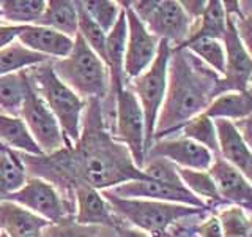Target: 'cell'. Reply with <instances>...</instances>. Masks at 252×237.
I'll return each instance as SVG.
<instances>
[{"label":"cell","instance_id":"6da1fadb","mask_svg":"<svg viewBox=\"0 0 252 237\" xmlns=\"http://www.w3.org/2000/svg\"><path fill=\"white\" fill-rule=\"evenodd\" d=\"M216 71L207 68L188 49H173L167 68V90L158 116L155 138H165L195 116L205 113L219 95Z\"/></svg>","mask_w":252,"mask_h":237},{"label":"cell","instance_id":"7a4b0ae2","mask_svg":"<svg viewBox=\"0 0 252 237\" xmlns=\"http://www.w3.org/2000/svg\"><path fill=\"white\" fill-rule=\"evenodd\" d=\"M54 73L82 100H99L109 97L110 79L106 63L94 54L81 35H76L73 51L68 57L51 60Z\"/></svg>","mask_w":252,"mask_h":237},{"label":"cell","instance_id":"3957f363","mask_svg":"<svg viewBox=\"0 0 252 237\" xmlns=\"http://www.w3.org/2000/svg\"><path fill=\"white\" fill-rule=\"evenodd\" d=\"M30 82L51 109L60 125L68 146H74L81 138L82 117L87 101L76 95L66 84H63L54 73L51 60L27 68Z\"/></svg>","mask_w":252,"mask_h":237},{"label":"cell","instance_id":"277c9868","mask_svg":"<svg viewBox=\"0 0 252 237\" xmlns=\"http://www.w3.org/2000/svg\"><path fill=\"white\" fill-rule=\"evenodd\" d=\"M110 204L114 213L123 223L140 229L152 237H164L167 229L178 220L202 212V209L181 204L148 201V199H122L106 192H101Z\"/></svg>","mask_w":252,"mask_h":237},{"label":"cell","instance_id":"5b68a950","mask_svg":"<svg viewBox=\"0 0 252 237\" xmlns=\"http://www.w3.org/2000/svg\"><path fill=\"white\" fill-rule=\"evenodd\" d=\"M172 46L161 40L158 54L144 73L137 78L126 82V89H129L140 103V108L144 111L145 118V149L147 152L153 146L155 128L158 122V116L162 108L165 98V90H167V68L170 59Z\"/></svg>","mask_w":252,"mask_h":237},{"label":"cell","instance_id":"8992f818","mask_svg":"<svg viewBox=\"0 0 252 237\" xmlns=\"http://www.w3.org/2000/svg\"><path fill=\"white\" fill-rule=\"evenodd\" d=\"M129 5L137 18L159 41L164 40L170 46L173 44L180 47L191 35L194 21L185 13L180 2L144 0V2H129Z\"/></svg>","mask_w":252,"mask_h":237},{"label":"cell","instance_id":"52a82bcc","mask_svg":"<svg viewBox=\"0 0 252 237\" xmlns=\"http://www.w3.org/2000/svg\"><path fill=\"white\" fill-rule=\"evenodd\" d=\"M110 134L115 141L128 147L137 168H144L147 157L144 111L136 95L126 87L115 97V120Z\"/></svg>","mask_w":252,"mask_h":237},{"label":"cell","instance_id":"ba28073f","mask_svg":"<svg viewBox=\"0 0 252 237\" xmlns=\"http://www.w3.org/2000/svg\"><path fill=\"white\" fill-rule=\"evenodd\" d=\"M19 117L26 122L30 134L33 136L35 142L44 155H51L65 147H69L60 130L57 118L51 113V109L47 108L41 95L36 92L32 82L26 95V100H24Z\"/></svg>","mask_w":252,"mask_h":237},{"label":"cell","instance_id":"9c48e42d","mask_svg":"<svg viewBox=\"0 0 252 237\" xmlns=\"http://www.w3.org/2000/svg\"><path fill=\"white\" fill-rule=\"evenodd\" d=\"M5 201H13L30 212L36 213L49 223H60L73 215V209L65 202L59 190L38 177H29L21 190L10 195Z\"/></svg>","mask_w":252,"mask_h":237},{"label":"cell","instance_id":"30bf717a","mask_svg":"<svg viewBox=\"0 0 252 237\" xmlns=\"http://www.w3.org/2000/svg\"><path fill=\"white\" fill-rule=\"evenodd\" d=\"M123 10L128 26L125 49V76L128 82L144 73L153 63L159 47V40L145 27V24L137 18L131 6H125Z\"/></svg>","mask_w":252,"mask_h":237},{"label":"cell","instance_id":"8fae6325","mask_svg":"<svg viewBox=\"0 0 252 237\" xmlns=\"http://www.w3.org/2000/svg\"><path fill=\"white\" fill-rule=\"evenodd\" d=\"M222 44L225 51V68L224 78L219 81V95L224 92H248L252 82V59L238 37L233 16H227Z\"/></svg>","mask_w":252,"mask_h":237},{"label":"cell","instance_id":"7c38bea8","mask_svg":"<svg viewBox=\"0 0 252 237\" xmlns=\"http://www.w3.org/2000/svg\"><path fill=\"white\" fill-rule=\"evenodd\" d=\"M112 196L122 198V199H148V201H159V202H170V204H181L189 205L195 209H207V204L197 196H194L185 187H170L156 182L152 179L144 180H131L126 184L117 185L114 188L102 190Z\"/></svg>","mask_w":252,"mask_h":237},{"label":"cell","instance_id":"4fadbf2b","mask_svg":"<svg viewBox=\"0 0 252 237\" xmlns=\"http://www.w3.org/2000/svg\"><path fill=\"white\" fill-rule=\"evenodd\" d=\"M147 158H165L178 168L194 171H208L215 161L208 149L185 136L158 139L147 152Z\"/></svg>","mask_w":252,"mask_h":237},{"label":"cell","instance_id":"5bb4252c","mask_svg":"<svg viewBox=\"0 0 252 237\" xmlns=\"http://www.w3.org/2000/svg\"><path fill=\"white\" fill-rule=\"evenodd\" d=\"M208 172L215 180L220 199L252 213V185L241 171L227 163L224 158L216 157Z\"/></svg>","mask_w":252,"mask_h":237},{"label":"cell","instance_id":"9a60e30c","mask_svg":"<svg viewBox=\"0 0 252 237\" xmlns=\"http://www.w3.org/2000/svg\"><path fill=\"white\" fill-rule=\"evenodd\" d=\"M74 223L82 226H102L117 229L123 221L98 190L79 185L74 190Z\"/></svg>","mask_w":252,"mask_h":237},{"label":"cell","instance_id":"2e32d148","mask_svg":"<svg viewBox=\"0 0 252 237\" xmlns=\"http://www.w3.org/2000/svg\"><path fill=\"white\" fill-rule=\"evenodd\" d=\"M18 41L39 55L47 59H65L73 51L74 40L43 26H24Z\"/></svg>","mask_w":252,"mask_h":237},{"label":"cell","instance_id":"e0dca14e","mask_svg":"<svg viewBox=\"0 0 252 237\" xmlns=\"http://www.w3.org/2000/svg\"><path fill=\"white\" fill-rule=\"evenodd\" d=\"M52 225L13 201H0V231L8 237H41Z\"/></svg>","mask_w":252,"mask_h":237},{"label":"cell","instance_id":"ac0fdd59","mask_svg":"<svg viewBox=\"0 0 252 237\" xmlns=\"http://www.w3.org/2000/svg\"><path fill=\"white\" fill-rule=\"evenodd\" d=\"M215 125L219 142V154L222 155L227 163L235 166L238 171H243V168L249 161V158L252 157V152L241 138L238 128H236L233 122L224 120V118L215 120Z\"/></svg>","mask_w":252,"mask_h":237},{"label":"cell","instance_id":"d6986e66","mask_svg":"<svg viewBox=\"0 0 252 237\" xmlns=\"http://www.w3.org/2000/svg\"><path fill=\"white\" fill-rule=\"evenodd\" d=\"M0 146L24 155H44L21 117L0 114Z\"/></svg>","mask_w":252,"mask_h":237},{"label":"cell","instance_id":"ffe728a7","mask_svg":"<svg viewBox=\"0 0 252 237\" xmlns=\"http://www.w3.org/2000/svg\"><path fill=\"white\" fill-rule=\"evenodd\" d=\"M203 114L216 120H243L252 116V95L249 92H224L210 103Z\"/></svg>","mask_w":252,"mask_h":237},{"label":"cell","instance_id":"44dd1931","mask_svg":"<svg viewBox=\"0 0 252 237\" xmlns=\"http://www.w3.org/2000/svg\"><path fill=\"white\" fill-rule=\"evenodd\" d=\"M38 26L49 27L74 40L76 35L79 34L76 2H68V0H51V2H46L44 13L41 19H39Z\"/></svg>","mask_w":252,"mask_h":237},{"label":"cell","instance_id":"7402d4cb","mask_svg":"<svg viewBox=\"0 0 252 237\" xmlns=\"http://www.w3.org/2000/svg\"><path fill=\"white\" fill-rule=\"evenodd\" d=\"M29 87L27 70L0 76V114L19 117Z\"/></svg>","mask_w":252,"mask_h":237},{"label":"cell","instance_id":"603a6c76","mask_svg":"<svg viewBox=\"0 0 252 237\" xmlns=\"http://www.w3.org/2000/svg\"><path fill=\"white\" fill-rule=\"evenodd\" d=\"M27 182V171L21 154L0 146V201L16 193Z\"/></svg>","mask_w":252,"mask_h":237},{"label":"cell","instance_id":"cb8c5ba5","mask_svg":"<svg viewBox=\"0 0 252 237\" xmlns=\"http://www.w3.org/2000/svg\"><path fill=\"white\" fill-rule=\"evenodd\" d=\"M225 27H227V13L224 3L218 2V0L207 2V8H205L203 14L192 24L191 35H189V38L185 43L192 41V40L197 38H213L222 41Z\"/></svg>","mask_w":252,"mask_h":237},{"label":"cell","instance_id":"d4e9b609","mask_svg":"<svg viewBox=\"0 0 252 237\" xmlns=\"http://www.w3.org/2000/svg\"><path fill=\"white\" fill-rule=\"evenodd\" d=\"M44 8L43 0H5L0 2V18L18 26H38Z\"/></svg>","mask_w":252,"mask_h":237},{"label":"cell","instance_id":"484cf974","mask_svg":"<svg viewBox=\"0 0 252 237\" xmlns=\"http://www.w3.org/2000/svg\"><path fill=\"white\" fill-rule=\"evenodd\" d=\"M47 60L49 59L44 57V55L27 49L19 41H14L3 49H0V76L18 73V71L32 68Z\"/></svg>","mask_w":252,"mask_h":237},{"label":"cell","instance_id":"4316f807","mask_svg":"<svg viewBox=\"0 0 252 237\" xmlns=\"http://www.w3.org/2000/svg\"><path fill=\"white\" fill-rule=\"evenodd\" d=\"M177 49V47H173ZM180 49H188L191 54H194L199 60H203L205 63L213 68L219 75H224L225 68V51L224 44L219 40L213 38H197L192 41H188L183 46H180Z\"/></svg>","mask_w":252,"mask_h":237},{"label":"cell","instance_id":"83f0119b","mask_svg":"<svg viewBox=\"0 0 252 237\" xmlns=\"http://www.w3.org/2000/svg\"><path fill=\"white\" fill-rule=\"evenodd\" d=\"M178 176L189 192L199 198V199H202L205 204H207V201L213 204H222V199H220L218 188L215 185V180L211 179L208 171L178 168Z\"/></svg>","mask_w":252,"mask_h":237},{"label":"cell","instance_id":"f1b7e54d","mask_svg":"<svg viewBox=\"0 0 252 237\" xmlns=\"http://www.w3.org/2000/svg\"><path fill=\"white\" fill-rule=\"evenodd\" d=\"M183 136L191 139L197 144L208 149L211 154H219V142H218V133L215 122L207 114H199L189 122H186L183 126Z\"/></svg>","mask_w":252,"mask_h":237},{"label":"cell","instance_id":"f546056e","mask_svg":"<svg viewBox=\"0 0 252 237\" xmlns=\"http://www.w3.org/2000/svg\"><path fill=\"white\" fill-rule=\"evenodd\" d=\"M76 8H77V19H79V35L84 38V41L89 44L90 49L106 63L107 35L96 26V22L87 14V11L82 6V2H76Z\"/></svg>","mask_w":252,"mask_h":237},{"label":"cell","instance_id":"4dcf8cb0","mask_svg":"<svg viewBox=\"0 0 252 237\" xmlns=\"http://www.w3.org/2000/svg\"><path fill=\"white\" fill-rule=\"evenodd\" d=\"M222 237H248L251 217L238 205H225L218 213Z\"/></svg>","mask_w":252,"mask_h":237},{"label":"cell","instance_id":"1f68e13d","mask_svg":"<svg viewBox=\"0 0 252 237\" xmlns=\"http://www.w3.org/2000/svg\"><path fill=\"white\" fill-rule=\"evenodd\" d=\"M41 237H117L115 229L102 226H82L71 223L69 218L47 226Z\"/></svg>","mask_w":252,"mask_h":237},{"label":"cell","instance_id":"d6a6232c","mask_svg":"<svg viewBox=\"0 0 252 237\" xmlns=\"http://www.w3.org/2000/svg\"><path fill=\"white\" fill-rule=\"evenodd\" d=\"M84 10L87 14L96 22V26L107 35L115 22L118 16L122 13V8L118 6L117 2L112 0H92V2H82Z\"/></svg>","mask_w":252,"mask_h":237},{"label":"cell","instance_id":"836d02e7","mask_svg":"<svg viewBox=\"0 0 252 237\" xmlns=\"http://www.w3.org/2000/svg\"><path fill=\"white\" fill-rule=\"evenodd\" d=\"M142 172L148 179L161 182V184L178 187V188L185 187L178 176V166H175L169 160H165V158H147L144 168H142Z\"/></svg>","mask_w":252,"mask_h":237},{"label":"cell","instance_id":"e575fe53","mask_svg":"<svg viewBox=\"0 0 252 237\" xmlns=\"http://www.w3.org/2000/svg\"><path fill=\"white\" fill-rule=\"evenodd\" d=\"M233 18H235V27L236 32H238V37L252 59V10L240 16H233Z\"/></svg>","mask_w":252,"mask_h":237},{"label":"cell","instance_id":"d590c367","mask_svg":"<svg viewBox=\"0 0 252 237\" xmlns=\"http://www.w3.org/2000/svg\"><path fill=\"white\" fill-rule=\"evenodd\" d=\"M197 234H199L200 237H222L218 218L211 217L208 220L202 221L200 226L197 228Z\"/></svg>","mask_w":252,"mask_h":237},{"label":"cell","instance_id":"8d00e7d4","mask_svg":"<svg viewBox=\"0 0 252 237\" xmlns=\"http://www.w3.org/2000/svg\"><path fill=\"white\" fill-rule=\"evenodd\" d=\"M24 26H0V49L14 43Z\"/></svg>","mask_w":252,"mask_h":237},{"label":"cell","instance_id":"74e56055","mask_svg":"<svg viewBox=\"0 0 252 237\" xmlns=\"http://www.w3.org/2000/svg\"><path fill=\"white\" fill-rule=\"evenodd\" d=\"M180 5L183 6L185 13L194 22L200 18V16L203 14V11H205V8H207V2H202V0H199V2H180Z\"/></svg>","mask_w":252,"mask_h":237},{"label":"cell","instance_id":"f35d334b","mask_svg":"<svg viewBox=\"0 0 252 237\" xmlns=\"http://www.w3.org/2000/svg\"><path fill=\"white\" fill-rule=\"evenodd\" d=\"M238 128L241 138L246 142V146L249 147V150L252 152V116L243 118V120H238V123L235 125Z\"/></svg>","mask_w":252,"mask_h":237},{"label":"cell","instance_id":"ab89813d","mask_svg":"<svg viewBox=\"0 0 252 237\" xmlns=\"http://www.w3.org/2000/svg\"><path fill=\"white\" fill-rule=\"evenodd\" d=\"M115 234H117V237H152L150 234L140 231V229L132 228V226L126 225V223H122L120 226H118L115 229Z\"/></svg>","mask_w":252,"mask_h":237},{"label":"cell","instance_id":"60d3db41","mask_svg":"<svg viewBox=\"0 0 252 237\" xmlns=\"http://www.w3.org/2000/svg\"><path fill=\"white\" fill-rule=\"evenodd\" d=\"M241 172H243V176L248 179L249 184L252 185V157L249 158V161L246 163V166H244Z\"/></svg>","mask_w":252,"mask_h":237},{"label":"cell","instance_id":"b9f144b4","mask_svg":"<svg viewBox=\"0 0 252 237\" xmlns=\"http://www.w3.org/2000/svg\"><path fill=\"white\" fill-rule=\"evenodd\" d=\"M248 237H252V215H251V228H249V234Z\"/></svg>","mask_w":252,"mask_h":237},{"label":"cell","instance_id":"7bdbcfd3","mask_svg":"<svg viewBox=\"0 0 252 237\" xmlns=\"http://www.w3.org/2000/svg\"><path fill=\"white\" fill-rule=\"evenodd\" d=\"M248 92H249V93L252 95V82H251V85H249V89H248Z\"/></svg>","mask_w":252,"mask_h":237},{"label":"cell","instance_id":"ee69618b","mask_svg":"<svg viewBox=\"0 0 252 237\" xmlns=\"http://www.w3.org/2000/svg\"><path fill=\"white\" fill-rule=\"evenodd\" d=\"M0 237H8V236H6L5 233H2V231H0Z\"/></svg>","mask_w":252,"mask_h":237}]
</instances>
